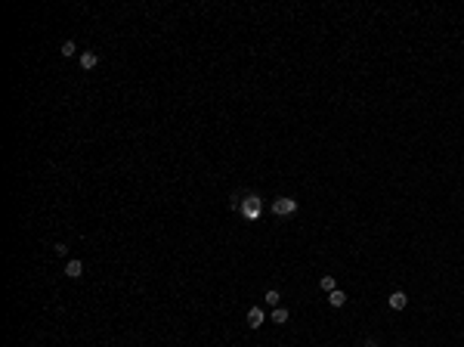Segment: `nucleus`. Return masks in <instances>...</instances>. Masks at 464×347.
Instances as JSON below:
<instances>
[{
  "label": "nucleus",
  "instance_id": "1",
  "mask_svg": "<svg viewBox=\"0 0 464 347\" xmlns=\"http://www.w3.org/2000/svg\"><path fill=\"white\" fill-rule=\"evenodd\" d=\"M272 214L275 217H291V214H297V202L288 199V195H278V199L272 202Z\"/></svg>",
  "mask_w": 464,
  "mask_h": 347
},
{
  "label": "nucleus",
  "instance_id": "2",
  "mask_svg": "<svg viewBox=\"0 0 464 347\" xmlns=\"http://www.w3.org/2000/svg\"><path fill=\"white\" fill-rule=\"evenodd\" d=\"M387 307H390V310H396V313H399V310H405V307H409V295H405V292H390V298H387Z\"/></svg>",
  "mask_w": 464,
  "mask_h": 347
},
{
  "label": "nucleus",
  "instance_id": "3",
  "mask_svg": "<svg viewBox=\"0 0 464 347\" xmlns=\"http://www.w3.org/2000/svg\"><path fill=\"white\" fill-rule=\"evenodd\" d=\"M266 322V310L263 307H251L248 310V329H260Z\"/></svg>",
  "mask_w": 464,
  "mask_h": 347
},
{
  "label": "nucleus",
  "instance_id": "4",
  "mask_svg": "<svg viewBox=\"0 0 464 347\" xmlns=\"http://www.w3.org/2000/svg\"><path fill=\"white\" fill-rule=\"evenodd\" d=\"M65 276H68V279H77V276H84V260L72 258V260L65 263Z\"/></svg>",
  "mask_w": 464,
  "mask_h": 347
},
{
  "label": "nucleus",
  "instance_id": "5",
  "mask_svg": "<svg viewBox=\"0 0 464 347\" xmlns=\"http://www.w3.org/2000/svg\"><path fill=\"white\" fill-rule=\"evenodd\" d=\"M96 65H99V56L93 53V50H84V53H80V68H84V72H93Z\"/></svg>",
  "mask_w": 464,
  "mask_h": 347
},
{
  "label": "nucleus",
  "instance_id": "6",
  "mask_svg": "<svg viewBox=\"0 0 464 347\" xmlns=\"http://www.w3.org/2000/svg\"><path fill=\"white\" fill-rule=\"evenodd\" d=\"M288 316H291V313H288L285 307H272V316H270V322H275V326H285V322H288Z\"/></svg>",
  "mask_w": 464,
  "mask_h": 347
},
{
  "label": "nucleus",
  "instance_id": "7",
  "mask_svg": "<svg viewBox=\"0 0 464 347\" xmlns=\"http://www.w3.org/2000/svg\"><path fill=\"white\" fill-rule=\"evenodd\" d=\"M328 304H331V307H344V304H347V295L341 292V288H334V292L328 295Z\"/></svg>",
  "mask_w": 464,
  "mask_h": 347
},
{
  "label": "nucleus",
  "instance_id": "8",
  "mask_svg": "<svg viewBox=\"0 0 464 347\" xmlns=\"http://www.w3.org/2000/svg\"><path fill=\"white\" fill-rule=\"evenodd\" d=\"M319 288H322V292H328V295H331L334 288H338V279H334V276H322V279H319Z\"/></svg>",
  "mask_w": 464,
  "mask_h": 347
},
{
  "label": "nucleus",
  "instance_id": "9",
  "mask_svg": "<svg viewBox=\"0 0 464 347\" xmlns=\"http://www.w3.org/2000/svg\"><path fill=\"white\" fill-rule=\"evenodd\" d=\"M266 304L278 307V304H282V292H278V288H270V292H266Z\"/></svg>",
  "mask_w": 464,
  "mask_h": 347
},
{
  "label": "nucleus",
  "instance_id": "10",
  "mask_svg": "<svg viewBox=\"0 0 464 347\" xmlns=\"http://www.w3.org/2000/svg\"><path fill=\"white\" fill-rule=\"evenodd\" d=\"M59 53L65 56V59H72V56L77 53V47H75V41H65V43H62V47H59Z\"/></svg>",
  "mask_w": 464,
  "mask_h": 347
},
{
  "label": "nucleus",
  "instance_id": "11",
  "mask_svg": "<svg viewBox=\"0 0 464 347\" xmlns=\"http://www.w3.org/2000/svg\"><path fill=\"white\" fill-rule=\"evenodd\" d=\"M53 251L59 254V258H65V254H68V245H62V242H59V245H53Z\"/></svg>",
  "mask_w": 464,
  "mask_h": 347
},
{
  "label": "nucleus",
  "instance_id": "12",
  "mask_svg": "<svg viewBox=\"0 0 464 347\" xmlns=\"http://www.w3.org/2000/svg\"><path fill=\"white\" fill-rule=\"evenodd\" d=\"M362 347H378V338H365V341H362Z\"/></svg>",
  "mask_w": 464,
  "mask_h": 347
}]
</instances>
